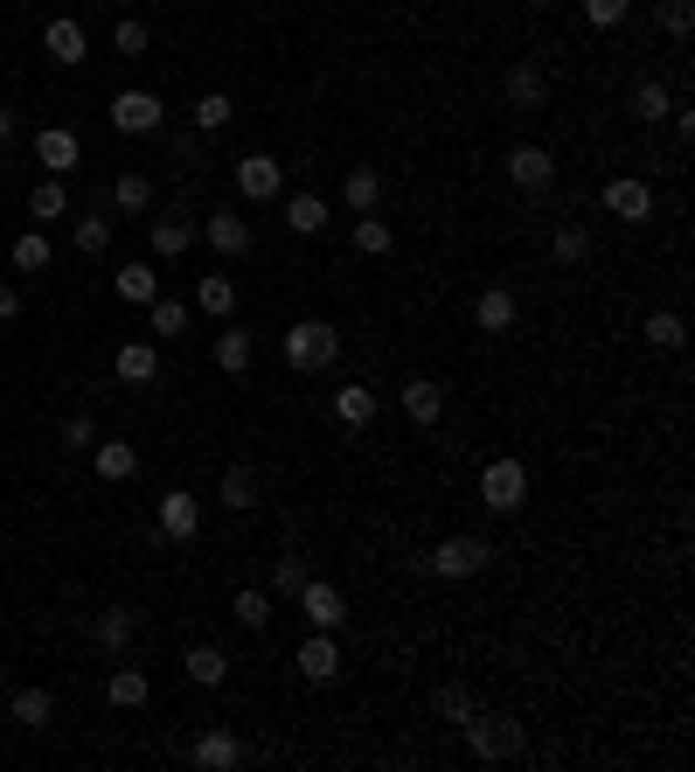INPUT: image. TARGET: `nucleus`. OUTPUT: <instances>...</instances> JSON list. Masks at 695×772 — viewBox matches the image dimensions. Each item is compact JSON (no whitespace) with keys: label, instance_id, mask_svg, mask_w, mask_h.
Here are the masks:
<instances>
[{"label":"nucleus","instance_id":"f257e3e1","mask_svg":"<svg viewBox=\"0 0 695 772\" xmlns=\"http://www.w3.org/2000/svg\"><path fill=\"white\" fill-rule=\"evenodd\" d=\"M459 731H467V752L487 759V765H501V759H522V752H529V731L514 724L508 710H473Z\"/></svg>","mask_w":695,"mask_h":772},{"label":"nucleus","instance_id":"f03ea898","mask_svg":"<svg viewBox=\"0 0 695 772\" xmlns=\"http://www.w3.org/2000/svg\"><path fill=\"white\" fill-rule=\"evenodd\" d=\"M334 355H341V327H334V321H293V327H286V363H293L299 376L334 369Z\"/></svg>","mask_w":695,"mask_h":772},{"label":"nucleus","instance_id":"7ed1b4c3","mask_svg":"<svg viewBox=\"0 0 695 772\" xmlns=\"http://www.w3.org/2000/svg\"><path fill=\"white\" fill-rule=\"evenodd\" d=\"M480 501L494 508V515H514L529 501V467L522 459H487V474H480Z\"/></svg>","mask_w":695,"mask_h":772},{"label":"nucleus","instance_id":"20e7f679","mask_svg":"<svg viewBox=\"0 0 695 772\" xmlns=\"http://www.w3.org/2000/svg\"><path fill=\"white\" fill-rule=\"evenodd\" d=\"M487 550L480 536H446V544H431V571L439 578H473V571H487Z\"/></svg>","mask_w":695,"mask_h":772},{"label":"nucleus","instance_id":"39448f33","mask_svg":"<svg viewBox=\"0 0 695 772\" xmlns=\"http://www.w3.org/2000/svg\"><path fill=\"white\" fill-rule=\"evenodd\" d=\"M293 599H299V612H306V620H314L320 633H334V627L348 620V599H341V591H334L327 578H306V585L293 591Z\"/></svg>","mask_w":695,"mask_h":772},{"label":"nucleus","instance_id":"423d86ee","mask_svg":"<svg viewBox=\"0 0 695 772\" xmlns=\"http://www.w3.org/2000/svg\"><path fill=\"white\" fill-rule=\"evenodd\" d=\"M278 189H286V167H278L272 153H244L237 161V195L244 202H272Z\"/></svg>","mask_w":695,"mask_h":772},{"label":"nucleus","instance_id":"0eeeda50","mask_svg":"<svg viewBox=\"0 0 695 772\" xmlns=\"http://www.w3.org/2000/svg\"><path fill=\"white\" fill-rule=\"evenodd\" d=\"M195 529H202V501L188 495V487H167L161 495V536L167 544H188Z\"/></svg>","mask_w":695,"mask_h":772},{"label":"nucleus","instance_id":"6e6552de","mask_svg":"<svg viewBox=\"0 0 695 772\" xmlns=\"http://www.w3.org/2000/svg\"><path fill=\"white\" fill-rule=\"evenodd\" d=\"M188 759H195L202 772H237V765H244L251 752H244V738H237V731H202Z\"/></svg>","mask_w":695,"mask_h":772},{"label":"nucleus","instance_id":"1a4fd4ad","mask_svg":"<svg viewBox=\"0 0 695 772\" xmlns=\"http://www.w3.org/2000/svg\"><path fill=\"white\" fill-rule=\"evenodd\" d=\"M112 125L119 133H161V98L153 91H119L112 98Z\"/></svg>","mask_w":695,"mask_h":772},{"label":"nucleus","instance_id":"9d476101","mask_svg":"<svg viewBox=\"0 0 695 772\" xmlns=\"http://www.w3.org/2000/svg\"><path fill=\"white\" fill-rule=\"evenodd\" d=\"M293 668H299L306 682H334V676H341V648H334V633H320V627H314V640H299Z\"/></svg>","mask_w":695,"mask_h":772},{"label":"nucleus","instance_id":"9b49d317","mask_svg":"<svg viewBox=\"0 0 695 772\" xmlns=\"http://www.w3.org/2000/svg\"><path fill=\"white\" fill-rule=\"evenodd\" d=\"M508 182L514 189H550L556 182V153L550 146H514L508 153Z\"/></svg>","mask_w":695,"mask_h":772},{"label":"nucleus","instance_id":"f8f14e48","mask_svg":"<svg viewBox=\"0 0 695 772\" xmlns=\"http://www.w3.org/2000/svg\"><path fill=\"white\" fill-rule=\"evenodd\" d=\"M202 237H209V251H216V257H244V251H251V223H244L237 210H209Z\"/></svg>","mask_w":695,"mask_h":772},{"label":"nucleus","instance_id":"ddd939ff","mask_svg":"<svg viewBox=\"0 0 695 772\" xmlns=\"http://www.w3.org/2000/svg\"><path fill=\"white\" fill-rule=\"evenodd\" d=\"M133 627H140V612L133 606H105L91 620V640H98V654H125V640H133Z\"/></svg>","mask_w":695,"mask_h":772},{"label":"nucleus","instance_id":"4468645a","mask_svg":"<svg viewBox=\"0 0 695 772\" xmlns=\"http://www.w3.org/2000/svg\"><path fill=\"white\" fill-rule=\"evenodd\" d=\"M605 210L620 216V223H647V216H654V189L626 174V182H612V189H605Z\"/></svg>","mask_w":695,"mask_h":772},{"label":"nucleus","instance_id":"2eb2a0df","mask_svg":"<svg viewBox=\"0 0 695 772\" xmlns=\"http://www.w3.org/2000/svg\"><path fill=\"white\" fill-rule=\"evenodd\" d=\"M501 91H508V105H514V112H535V105H543V98H550V77L535 70V63H514Z\"/></svg>","mask_w":695,"mask_h":772},{"label":"nucleus","instance_id":"dca6fc26","mask_svg":"<svg viewBox=\"0 0 695 772\" xmlns=\"http://www.w3.org/2000/svg\"><path fill=\"white\" fill-rule=\"evenodd\" d=\"M403 418H410V425H439V418H446V390H439L431 376L403 383Z\"/></svg>","mask_w":695,"mask_h":772},{"label":"nucleus","instance_id":"f3484780","mask_svg":"<svg viewBox=\"0 0 695 772\" xmlns=\"http://www.w3.org/2000/svg\"><path fill=\"white\" fill-rule=\"evenodd\" d=\"M42 49H49V63H84V49H91V42H84V21H70V14L49 21V29H42Z\"/></svg>","mask_w":695,"mask_h":772},{"label":"nucleus","instance_id":"a211bd4d","mask_svg":"<svg viewBox=\"0 0 695 772\" xmlns=\"http://www.w3.org/2000/svg\"><path fill=\"white\" fill-rule=\"evenodd\" d=\"M182 676H188V682H202V689H216V682L229 676V654L216 648V640H202V648H188V654H182Z\"/></svg>","mask_w":695,"mask_h":772},{"label":"nucleus","instance_id":"6ab92c4d","mask_svg":"<svg viewBox=\"0 0 695 772\" xmlns=\"http://www.w3.org/2000/svg\"><path fill=\"white\" fill-rule=\"evenodd\" d=\"M195 306H202V314H209V321H229V314H237V286H229L223 272L195 278Z\"/></svg>","mask_w":695,"mask_h":772},{"label":"nucleus","instance_id":"aec40b11","mask_svg":"<svg viewBox=\"0 0 695 772\" xmlns=\"http://www.w3.org/2000/svg\"><path fill=\"white\" fill-rule=\"evenodd\" d=\"M473 321H480V334H508V327H514V293L487 286V293L473 299Z\"/></svg>","mask_w":695,"mask_h":772},{"label":"nucleus","instance_id":"412c9836","mask_svg":"<svg viewBox=\"0 0 695 772\" xmlns=\"http://www.w3.org/2000/svg\"><path fill=\"white\" fill-rule=\"evenodd\" d=\"M341 202H348L355 216H369L376 202H382V174H376V167H348V182H341Z\"/></svg>","mask_w":695,"mask_h":772},{"label":"nucleus","instance_id":"4be33fe9","mask_svg":"<svg viewBox=\"0 0 695 772\" xmlns=\"http://www.w3.org/2000/svg\"><path fill=\"white\" fill-rule=\"evenodd\" d=\"M112 369H119V383H153L161 376V355H153V342H125Z\"/></svg>","mask_w":695,"mask_h":772},{"label":"nucleus","instance_id":"5701e85b","mask_svg":"<svg viewBox=\"0 0 695 772\" xmlns=\"http://www.w3.org/2000/svg\"><path fill=\"white\" fill-rule=\"evenodd\" d=\"M286 230H293V237H320V230H327V202L320 195H293L286 202Z\"/></svg>","mask_w":695,"mask_h":772},{"label":"nucleus","instance_id":"b1692460","mask_svg":"<svg viewBox=\"0 0 695 772\" xmlns=\"http://www.w3.org/2000/svg\"><path fill=\"white\" fill-rule=\"evenodd\" d=\"M119 293L133 299V306H153V299H161V278H153V265H146V257H133V265H119Z\"/></svg>","mask_w":695,"mask_h":772},{"label":"nucleus","instance_id":"393cba45","mask_svg":"<svg viewBox=\"0 0 695 772\" xmlns=\"http://www.w3.org/2000/svg\"><path fill=\"white\" fill-rule=\"evenodd\" d=\"M98 453V480H133L140 474V453L125 446V439H105V446H91Z\"/></svg>","mask_w":695,"mask_h":772},{"label":"nucleus","instance_id":"a878e982","mask_svg":"<svg viewBox=\"0 0 695 772\" xmlns=\"http://www.w3.org/2000/svg\"><path fill=\"white\" fill-rule=\"evenodd\" d=\"M334 418H341V425H376V390H362V383L334 390Z\"/></svg>","mask_w":695,"mask_h":772},{"label":"nucleus","instance_id":"bb28decb","mask_svg":"<svg viewBox=\"0 0 695 772\" xmlns=\"http://www.w3.org/2000/svg\"><path fill=\"white\" fill-rule=\"evenodd\" d=\"M431 710H439L446 724H467L480 703H473V689H467V682H439V689H431Z\"/></svg>","mask_w":695,"mask_h":772},{"label":"nucleus","instance_id":"cd10ccee","mask_svg":"<svg viewBox=\"0 0 695 772\" xmlns=\"http://www.w3.org/2000/svg\"><path fill=\"white\" fill-rule=\"evenodd\" d=\"M146 237H153V257H182V251L195 244V223H174V216H161V223H146Z\"/></svg>","mask_w":695,"mask_h":772},{"label":"nucleus","instance_id":"c85d7f7f","mask_svg":"<svg viewBox=\"0 0 695 772\" xmlns=\"http://www.w3.org/2000/svg\"><path fill=\"white\" fill-rule=\"evenodd\" d=\"M216 369H223V376H244V369H251V334H244V327H223V334H216Z\"/></svg>","mask_w":695,"mask_h":772},{"label":"nucleus","instance_id":"c756f323","mask_svg":"<svg viewBox=\"0 0 695 772\" xmlns=\"http://www.w3.org/2000/svg\"><path fill=\"white\" fill-rule=\"evenodd\" d=\"M8 710H14V724H29V731H42L49 717H57V703H49V689H14V697H8Z\"/></svg>","mask_w":695,"mask_h":772},{"label":"nucleus","instance_id":"7c9ffc66","mask_svg":"<svg viewBox=\"0 0 695 772\" xmlns=\"http://www.w3.org/2000/svg\"><path fill=\"white\" fill-rule=\"evenodd\" d=\"M63 210H70V189L57 182V174H49V182H35V189H29V216H35V223H57Z\"/></svg>","mask_w":695,"mask_h":772},{"label":"nucleus","instance_id":"2f4dec72","mask_svg":"<svg viewBox=\"0 0 695 772\" xmlns=\"http://www.w3.org/2000/svg\"><path fill=\"white\" fill-rule=\"evenodd\" d=\"M35 153H42V167H76V133H63V125H49V133H35Z\"/></svg>","mask_w":695,"mask_h":772},{"label":"nucleus","instance_id":"473e14b6","mask_svg":"<svg viewBox=\"0 0 695 772\" xmlns=\"http://www.w3.org/2000/svg\"><path fill=\"white\" fill-rule=\"evenodd\" d=\"M216 501H223V508H237V515L257 508V474H251V467H229L223 487H216Z\"/></svg>","mask_w":695,"mask_h":772},{"label":"nucleus","instance_id":"72a5a7b5","mask_svg":"<svg viewBox=\"0 0 695 772\" xmlns=\"http://www.w3.org/2000/svg\"><path fill=\"white\" fill-rule=\"evenodd\" d=\"M229 620L251 627V633H265L272 627V599H265V591H237V599H229Z\"/></svg>","mask_w":695,"mask_h":772},{"label":"nucleus","instance_id":"f704fd0d","mask_svg":"<svg viewBox=\"0 0 695 772\" xmlns=\"http://www.w3.org/2000/svg\"><path fill=\"white\" fill-rule=\"evenodd\" d=\"M647 342H654L661 355H675V348L688 342V321H682V314H667V306H661V314H647Z\"/></svg>","mask_w":695,"mask_h":772},{"label":"nucleus","instance_id":"c9c22d12","mask_svg":"<svg viewBox=\"0 0 695 772\" xmlns=\"http://www.w3.org/2000/svg\"><path fill=\"white\" fill-rule=\"evenodd\" d=\"M112 202H119V210H125V216H146V210H153V182H146V174H119V189H112Z\"/></svg>","mask_w":695,"mask_h":772},{"label":"nucleus","instance_id":"e433bc0d","mask_svg":"<svg viewBox=\"0 0 695 772\" xmlns=\"http://www.w3.org/2000/svg\"><path fill=\"white\" fill-rule=\"evenodd\" d=\"M550 251H556V265H584V257H591V230L584 223H563L550 237Z\"/></svg>","mask_w":695,"mask_h":772},{"label":"nucleus","instance_id":"4c0bfd02","mask_svg":"<svg viewBox=\"0 0 695 772\" xmlns=\"http://www.w3.org/2000/svg\"><path fill=\"white\" fill-rule=\"evenodd\" d=\"M8 257H14V272H49V237L42 230H21Z\"/></svg>","mask_w":695,"mask_h":772},{"label":"nucleus","instance_id":"58836bf2","mask_svg":"<svg viewBox=\"0 0 695 772\" xmlns=\"http://www.w3.org/2000/svg\"><path fill=\"white\" fill-rule=\"evenodd\" d=\"M237 119V105H229L223 91H209V98H195V133H223V125Z\"/></svg>","mask_w":695,"mask_h":772},{"label":"nucleus","instance_id":"ea45409f","mask_svg":"<svg viewBox=\"0 0 695 772\" xmlns=\"http://www.w3.org/2000/svg\"><path fill=\"white\" fill-rule=\"evenodd\" d=\"M146 697H153V689H146L140 668H119V676H112V703H119V710H140Z\"/></svg>","mask_w":695,"mask_h":772},{"label":"nucleus","instance_id":"a19ab883","mask_svg":"<svg viewBox=\"0 0 695 772\" xmlns=\"http://www.w3.org/2000/svg\"><path fill=\"white\" fill-rule=\"evenodd\" d=\"M390 244H397V237H390V223H376V210L355 223V251H362V257H382Z\"/></svg>","mask_w":695,"mask_h":772},{"label":"nucleus","instance_id":"79ce46f5","mask_svg":"<svg viewBox=\"0 0 695 772\" xmlns=\"http://www.w3.org/2000/svg\"><path fill=\"white\" fill-rule=\"evenodd\" d=\"M153 334H167V342H174V334H188V306L182 299H153Z\"/></svg>","mask_w":695,"mask_h":772},{"label":"nucleus","instance_id":"37998d69","mask_svg":"<svg viewBox=\"0 0 695 772\" xmlns=\"http://www.w3.org/2000/svg\"><path fill=\"white\" fill-rule=\"evenodd\" d=\"M146 42H153V35H146V21H133V14H125L119 29H112V49H119V57H146Z\"/></svg>","mask_w":695,"mask_h":772},{"label":"nucleus","instance_id":"c03bdc74","mask_svg":"<svg viewBox=\"0 0 695 772\" xmlns=\"http://www.w3.org/2000/svg\"><path fill=\"white\" fill-rule=\"evenodd\" d=\"M76 251H91V257H98V251H112V223L98 216V210H91L84 223H76Z\"/></svg>","mask_w":695,"mask_h":772},{"label":"nucleus","instance_id":"a18cd8bd","mask_svg":"<svg viewBox=\"0 0 695 772\" xmlns=\"http://www.w3.org/2000/svg\"><path fill=\"white\" fill-rule=\"evenodd\" d=\"M626 14H633V0H584V21H591V29H620Z\"/></svg>","mask_w":695,"mask_h":772},{"label":"nucleus","instance_id":"49530a36","mask_svg":"<svg viewBox=\"0 0 695 772\" xmlns=\"http://www.w3.org/2000/svg\"><path fill=\"white\" fill-rule=\"evenodd\" d=\"M633 112H640V119H667V112H675V98H667L661 84H640V91H633Z\"/></svg>","mask_w":695,"mask_h":772},{"label":"nucleus","instance_id":"de8ad7c7","mask_svg":"<svg viewBox=\"0 0 695 772\" xmlns=\"http://www.w3.org/2000/svg\"><path fill=\"white\" fill-rule=\"evenodd\" d=\"M661 29L667 35H688L695 29V0H661Z\"/></svg>","mask_w":695,"mask_h":772},{"label":"nucleus","instance_id":"09e8293b","mask_svg":"<svg viewBox=\"0 0 695 772\" xmlns=\"http://www.w3.org/2000/svg\"><path fill=\"white\" fill-rule=\"evenodd\" d=\"M272 585H278V591H286V599H293V591L306 585V563H299V557H278V571H272Z\"/></svg>","mask_w":695,"mask_h":772},{"label":"nucleus","instance_id":"8fccbe9b","mask_svg":"<svg viewBox=\"0 0 695 772\" xmlns=\"http://www.w3.org/2000/svg\"><path fill=\"white\" fill-rule=\"evenodd\" d=\"M91 439H98V431H91V418H63V446H76V453H91Z\"/></svg>","mask_w":695,"mask_h":772},{"label":"nucleus","instance_id":"3c124183","mask_svg":"<svg viewBox=\"0 0 695 772\" xmlns=\"http://www.w3.org/2000/svg\"><path fill=\"white\" fill-rule=\"evenodd\" d=\"M14 314H21V293L8 286V278H0V321H14Z\"/></svg>","mask_w":695,"mask_h":772},{"label":"nucleus","instance_id":"603ef678","mask_svg":"<svg viewBox=\"0 0 695 772\" xmlns=\"http://www.w3.org/2000/svg\"><path fill=\"white\" fill-rule=\"evenodd\" d=\"M14 133H21V112H14V105H0V146H8Z\"/></svg>","mask_w":695,"mask_h":772},{"label":"nucleus","instance_id":"864d4df0","mask_svg":"<svg viewBox=\"0 0 695 772\" xmlns=\"http://www.w3.org/2000/svg\"><path fill=\"white\" fill-rule=\"evenodd\" d=\"M0 689H8V668H0Z\"/></svg>","mask_w":695,"mask_h":772}]
</instances>
